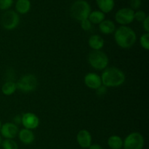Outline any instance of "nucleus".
I'll return each mask as SVG.
<instances>
[{
	"mask_svg": "<svg viewBox=\"0 0 149 149\" xmlns=\"http://www.w3.org/2000/svg\"><path fill=\"white\" fill-rule=\"evenodd\" d=\"M100 78L102 85L111 88L122 86L126 80V76L122 70L116 67H107L103 70Z\"/></svg>",
	"mask_w": 149,
	"mask_h": 149,
	"instance_id": "obj_1",
	"label": "nucleus"
},
{
	"mask_svg": "<svg viewBox=\"0 0 149 149\" xmlns=\"http://www.w3.org/2000/svg\"><path fill=\"white\" fill-rule=\"evenodd\" d=\"M114 40L122 49H129L135 44L137 35L135 31L127 26H121L114 31Z\"/></svg>",
	"mask_w": 149,
	"mask_h": 149,
	"instance_id": "obj_2",
	"label": "nucleus"
},
{
	"mask_svg": "<svg viewBox=\"0 0 149 149\" xmlns=\"http://www.w3.org/2000/svg\"><path fill=\"white\" fill-rule=\"evenodd\" d=\"M91 13V7L85 0H77L74 1L70 9L71 17L77 21L88 18Z\"/></svg>",
	"mask_w": 149,
	"mask_h": 149,
	"instance_id": "obj_3",
	"label": "nucleus"
},
{
	"mask_svg": "<svg viewBox=\"0 0 149 149\" xmlns=\"http://www.w3.org/2000/svg\"><path fill=\"white\" fill-rule=\"evenodd\" d=\"M87 61L90 66L98 71L106 69L109 63L108 55L101 50H92L89 53Z\"/></svg>",
	"mask_w": 149,
	"mask_h": 149,
	"instance_id": "obj_4",
	"label": "nucleus"
},
{
	"mask_svg": "<svg viewBox=\"0 0 149 149\" xmlns=\"http://www.w3.org/2000/svg\"><path fill=\"white\" fill-rule=\"evenodd\" d=\"M37 78L31 74H25L20 77L16 82L17 90L23 93H29L33 92L37 87Z\"/></svg>",
	"mask_w": 149,
	"mask_h": 149,
	"instance_id": "obj_5",
	"label": "nucleus"
},
{
	"mask_svg": "<svg viewBox=\"0 0 149 149\" xmlns=\"http://www.w3.org/2000/svg\"><path fill=\"white\" fill-rule=\"evenodd\" d=\"M19 23L20 16L14 10H6L1 15V24L5 30H14L17 27Z\"/></svg>",
	"mask_w": 149,
	"mask_h": 149,
	"instance_id": "obj_6",
	"label": "nucleus"
},
{
	"mask_svg": "<svg viewBox=\"0 0 149 149\" xmlns=\"http://www.w3.org/2000/svg\"><path fill=\"white\" fill-rule=\"evenodd\" d=\"M144 144L143 136L138 132H131L123 141L124 149H143Z\"/></svg>",
	"mask_w": 149,
	"mask_h": 149,
	"instance_id": "obj_7",
	"label": "nucleus"
},
{
	"mask_svg": "<svg viewBox=\"0 0 149 149\" xmlns=\"http://www.w3.org/2000/svg\"><path fill=\"white\" fill-rule=\"evenodd\" d=\"M135 11L131 8L124 7L118 10L115 14V20L121 26H127L134 21Z\"/></svg>",
	"mask_w": 149,
	"mask_h": 149,
	"instance_id": "obj_8",
	"label": "nucleus"
},
{
	"mask_svg": "<svg viewBox=\"0 0 149 149\" xmlns=\"http://www.w3.org/2000/svg\"><path fill=\"white\" fill-rule=\"evenodd\" d=\"M39 117L31 112H27L21 116V124L26 129L31 130L36 129L39 127Z\"/></svg>",
	"mask_w": 149,
	"mask_h": 149,
	"instance_id": "obj_9",
	"label": "nucleus"
},
{
	"mask_svg": "<svg viewBox=\"0 0 149 149\" xmlns=\"http://www.w3.org/2000/svg\"><path fill=\"white\" fill-rule=\"evenodd\" d=\"M19 132L17 125L13 122H6L0 129L1 135L5 139H14Z\"/></svg>",
	"mask_w": 149,
	"mask_h": 149,
	"instance_id": "obj_10",
	"label": "nucleus"
},
{
	"mask_svg": "<svg viewBox=\"0 0 149 149\" xmlns=\"http://www.w3.org/2000/svg\"><path fill=\"white\" fill-rule=\"evenodd\" d=\"M85 85L91 90H97L102 85L100 76L94 72H90L85 75L84 78Z\"/></svg>",
	"mask_w": 149,
	"mask_h": 149,
	"instance_id": "obj_11",
	"label": "nucleus"
},
{
	"mask_svg": "<svg viewBox=\"0 0 149 149\" xmlns=\"http://www.w3.org/2000/svg\"><path fill=\"white\" fill-rule=\"evenodd\" d=\"M77 141L81 148H88L92 144V135L87 130H81L77 135Z\"/></svg>",
	"mask_w": 149,
	"mask_h": 149,
	"instance_id": "obj_12",
	"label": "nucleus"
},
{
	"mask_svg": "<svg viewBox=\"0 0 149 149\" xmlns=\"http://www.w3.org/2000/svg\"><path fill=\"white\" fill-rule=\"evenodd\" d=\"M17 135H18V138L20 142L23 143L25 145H30L34 141L35 139V135L33 131L26 129V128L19 130Z\"/></svg>",
	"mask_w": 149,
	"mask_h": 149,
	"instance_id": "obj_13",
	"label": "nucleus"
},
{
	"mask_svg": "<svg viewBox=\"0 0 149 149\" xmlns=\"http://www.w3.org/2000/svg\"><path fill=\"white\" fill-rule=\"evenodd\" d=\"M104 39L100 35L93 34L88 39V45L93 50H101L104 47Z\"/></svg>",
	"mask_w": 149,
	"mask_h": 149,
	"instance_id": "obj_14",
	"label": "nucleus"
},
{
	"mask_svg": "<svg viewBox=\"0 0 149 149\" xmlns=\"http://www.w3.org/2000/svg\"><path fill=\"white\" fill-rule=\"evenodd\" d=\"M99 30L105 35L112 34L116 30V26L112 20H104L99 24Z\"/></svg>",
	"mask_w": 149,
	"mask_h": 149,
	"instance_id": "obj_15",
	"label": "nucleus"
},
{
	"mask_svg": "<svg viewBox=\"0 0 149 149\" xmlns=\"http://www.w3.org/2000/svg\"><path fill=\"white\" fill-rule=\"evenodd\" d=\"M97 7L102 13H109L113 10L115 6L114 0H95Z\"/></svg>",
	"mask_w": 149,
	"mask_h": 149,
	"instance_id": "obj_16",
	"label": "nucleus"
},
{
	"mask_svg": "<svg viewBox=\"0 0 149 149\" xmlns=\"http://www.w3.org/2000/svg\"><path fill=\"white\" fill-rule=\"evenodd\" d=\"M31 7L30 0H17L15 3L16 13L25 15L29 13Z\"/></svg>",
	"mask_w": 149,
	"mask_h": 149,
	"instance_id": "obj_17",
	"label": "nucleus"
},
{
	"mask_svg": "<svg viewBox=\"0 0 149 149\" xmlns=\"http://www.w3.org/2000/svg\"><path fill=\"white\" fill-rule=\"evenodd\" d=\"M107 143L111 149H122L123 140L119 135H111L108 139Z\"/></svg>",
	"mask_w": 149,
	"mask_h": 149,
	"instance_id": "obj_18",
	"label": "nucleus"
},
{
	"mask_svg": "<svg viewBox=\"0 0 149 149\" xmlns=\"http://www.w3.org/2000/svg\"><path fill=\"white\" fill-rule=\"evenodd\" d=\"M17 90L16 83L13 81H7L3 84L1 86V93L4 95L10 96L14 94Z\"/></svg>",
	"mask_w": 149,
	"mask_h": 149,
	"instance_id": "obj_19",
	"label": "nucleus"
},
{
	"mask_svg": "<svg viewBox=\"0 0 149 149\" xmlns=\"http://www.w3.org/2000/svg\"><path fill=\"white\" fill-rule=\"evenodd\" d=\"M105 14L100 10H95L90 13L88 17V20L92 23V24H100L102 21L105 20Z\"/></svg>",
	"mask_w": 149,
	"mask_h": 149,
	"instance_id": "obj_20",
	"label": "nucleus"
},
{
	"mask_svg": "<svg viewBox=\"0 0 149 149\" xmlns=\"http://www.w3.org/2000/svg\"><path fill=\"white\" fill-rule=\"evenodd\" d=\"M1 146L3 149H18V145L13 139H4Z\"/></svg>",
	"mask_w": 149,
	"mask_h": 149,
	"instance_id": "obj_21",
	"label": "nucleus"
},
{
	"mask_svg": "<svg viewBox=\"0 0 149 149\" xmlns=\"http://www.w3.org/2000/svg\"><path fill=\"white\" fill-rule=\"evenodd\" d=\"M140 45L146 50L149 49V33H144L140 37Z\"/></svg>",
	"mask_w": 149,
	"mask_h": 149,
	"instance_id": "obj_22",
	"label": "nucleus"
},
{
	"mask_svg": "<svg viewBox=\"0 0 149 149\" xmlns=\"http://www.w3.org/2000/svg\"><path fill=\"white\" fill-rule=\"evenodd\" d=\"M146 14L143 10H138V11L135 12V13H134V20H135L138 22H141L142 23L146 18Z\"/></svg>",
	"mask_w": 149,
	"mask_h": 149,
	"instance_id": "obj_23",
	"label": "nucleus"
},
{
	"mask_svg": "<svg viewBox=\"0 0 149 149\" xmlns=\"http://www.w3.org/2000/svg\"><path fill=\"white\" fill-rule=\"evenodd\" d=\"M13 4V0H0V10H8Z\"/></svg>",
	"mask_w": 149,
	"mask_h": 149,
	"instance_id": "obj_24",
	"label": "nucleus"
},
{
	"mask_svg": "<svg viewBox=\"0 0 149 149\" xmlns=\"http://www.w3.org/2000/svg\"><path fill=\"white\" fill-rule=\"evenodd\" d=\"M80 24H81V29H83L85 31H89L92 29L93 28V24H92L91 22L88 20V18L85 19V20H83L80 22Z\"/></svg>",
	"mask_w": 149,
	"mask_h": 149,
	"instance_id": "obj_25",
	"label": "nucleus"
},
{
	"mask_svg": "<svg viewBox=\"0 0 149 149\" xmlns=\"http://www.w3.org/2000/svg\"><path fill=\"white\" fill-rule=\"evenodd\" d=\"M142 1L141 0H130V5L132 10H138L141 7Z\"/></svg>",
	"mask_w": 149,
	"mask_h": 149,
	"instance_id": "obj_26",
	"label": "nucleus"
},
{
	"mask_svg": "<svg viewBox=\"0 0 149 149\" xmlns=\"http://www.w3.org/2000/svg\"><path fill=\"white\" fill-rule=\"evenodd\" d=\"M106 93H107V87L103 85H101L99 88L96 90V94H97V95L100 96V97L104 96L106 94Z\"/></svg>",
	"mask_w": 149,
	"mask_h": 149,
	"instance_id": "obj_27",
	"label": "nucleus"
},
{
	"mask_svg": "<svg viewBox=\"0 0 149 149\" xmlns=\"http://www.w3.org/2000/svg\"><path fill=\"white\" fill-rule=\"evenodd\" d=\"M142 23H143V28L146 33H149V17L148 16H147L146 18Z\"/></svg>",
	"mask_w": 149,
	"mask_h": 149,
	"instance_id": "obj_28",
	"label": "nucleus"
},
{
	"mask_svg": "<svg viewBox=\"0 0 149 149\" xmlns=\"http://www.w3.org/2000/svg\"><path fill=\"white\" fill-rule=\"evenodd\" d=\"M89 149H103V147L100 145V144H91Z\"/></svg>",
	"mask_w": 149,
	"mask_h": 149,
	"instance_id": "obj_29",
	"label": "nucleus"
},
{
	"mask_svg": "<svg viewBox=\"0 0 149 149\" xmlns=\"http://www.w3.org/2000/svg\"><path fill=\"white\" fill-rule=\"evenodd\" d=\"M1 143H2V138H1V136L0 135V146L1 145Z\"/></svg>",
	"mask_w": 149,
	"mask_h": 149,
	"instance_id": "obj_30",
	"label": "nucleus"
},
{
	"mask_svg": "<svg viewBox=\"0 0 149 149\" xmlns=\"http://www.w3.org/2000/svg\"><path fill=\"white\" fill-rule=\"evenodd\" d=\"M1 121H0V129H1Z\"/></svg>",
	"mask_w": 149,
	"mask_h": 149,
	"instance_id": "obj_31",
	"label": "nucleus"
}]
</instances>
